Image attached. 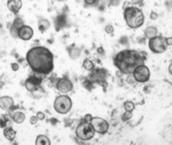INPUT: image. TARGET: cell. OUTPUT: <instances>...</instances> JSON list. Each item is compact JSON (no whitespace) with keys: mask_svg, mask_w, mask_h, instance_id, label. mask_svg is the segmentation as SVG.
Returning <instances> with one entry per match:
<instances>
[{"mask_svg":"<svg viewBox=\"0 0 172 145\" xmlns=\"http://www.w3.org/2000/svg\"><path fill=\"white\" fill-rule=\"evenodd\" d=\"M26 60L32 70L38 74H49L54 68L53 55L49 48L43 46H37L28 50Z\"/></svg>","mask_w":172,"mask_h":145,"instance_id":"1","label":"cell"},{"mask_svg":"<svg viewBox=\"0 0 172 145\" xmlns=\"http://www.w3.org/2000/svg\"><path fill=\"white\" fill-rule=\"evenodd\" d=\"M147 54L144 52L126 49L120 52L114 57V64L124 74H132L136 68L144 65Z\"/></svg>","mask_w":172,"mask_h":145,"instance_id":"2","label":"cell"},{"mask_svg":"<svg viewBox=\"0 0 172 145\" xmlns=\"http://www.w3.org/2000/svg\"><path fill=\"white\" fill-rule=\"evenodd\" d=\"M124 17L126 24L130 28H138L144 24V14L141 9L136 6H129L125 10Z\"/></svg>","mask_w":172,"mask_h":145,"instance_id":"3","label":"cell"},{"mask_svg":"<svg viewBox=\"0 0 172 145\" xmlns=\"http://www.w3.org/2000/svg\"><path fill=\"white\" fill-rule=\"evenodd\" d=\"M95 130L90 122L83 121L78 125L76 128V136L81 140L87 141L95 136Z\"/></svg>","mask_w":172,"mask_h":145,"instance_id":"4","label":"cell"},{"mask_svg":"<svg viewBox=\"0 0 172 145\" xmlns=\"http://www.w3.org/2000/svg\"><path fill=\"white\" fill-rule=\"evenodd\" d=\"M53 107L59 114H67L72 107V101L71 98L67 95H60L54 100Z\"/></svg>","mask_w":172,"mask_h":145,"instance_id":"5","label":"cell"},{"mask_svg":"<svg viewBox=\"0 0 172 145\" xmlns=\"http://www.w3.org/2000/svg\"><path fill=\"white\" fill-rule=\"evenodd\" d=\"M149 47L151 51L154 53H163L166 52L168 48V45L166 43V38L161 36H157L154 38L150 39Z\"/></svg>","mask_w":172,"mask_h":145,"instance_id":"6","label":"cell"},{"mask_svg":"<svg viewBox=\"0 0 172 145\" xmlns=\"http://www.w3.org/2000/svg\"><path fill=\"white\" fill-rule=\"evenodd\" d=\"M133 78L137 82H146L149 81L150 77V72L146 65H141L136 68L134 71L132 72Z\"/></svg>","mask_w":172,"mask_h":145,"instance_id":"7","label":"cell"},{"mask_svg":"<svg viewBox=\"0 0 172 145\" xmlns=\"http://www.w3.org/2000/svg\"><path fill=\"white\" fill-rule=\"evenodd\" d=\"M90 123L92 125L95 131L99 134H104L108 131L109 128L108 122L100 117H92Z\"/></svg>","mask_w":172,"mask_h":145,"instance_id":"8","label":"cell"},{"mask_svg":"<svg viewBox=\"0 0 172 145\" xmlns=\"http://www.w3.org/2000/svg\"><path fill=\"white\" fill-rule=\"evenodd\" d=\"M57 89L60 93L66 94L73 90V84L72 82L67 78H60L56 84Z\"/></svg>","mask_w":172,"mask_h":145,"instance_id":"9","label":"cell"},{"mask_svg":"<svg viewBox=\"0 0 172 145\" xmlns=\"http://www.w3.org/2000/svg\"><path fill=\"white\" fill-rule=\"evenodd\" d=\"M41 82H42L41 78H38L36 76H31L25 81V88L29 92H33V91L37 90V87L41 84Z\"/></svg>","mask_w":172,"mask_h":145,"instance_id":"10","label":"cell"},{"mask_svg":"<svg viewBox=\"0 0 172 145\" xmlns=\"http://www.w3.org/2000/svg\"><path fill=\"white\" fill-rule=\"evenodd\" d=\"M34 32L30 26L23 25L18 30V38L22 40H29L32 38Z\"/></svg>","mask_w":172,"mask_h":145,"instance_id":"11","label":"cell"},{"mask_svg":"<svg viewBox=\"0 0 172 145\" xmlns=\"http://www.w3.org/2000/svg\"><path fill=\"white\" fill-rule=\"evenodd\" d=\"M108 76V71L104 69H97V70H93V72L91 75V78L93 81L95 82H104L106 80V78Z\"/></svg>","mask_w":172,"mask_h":145,"instance_id":"12","label":"cell"},{"mask_svg":"<svg viewBox=\"0 0 172 145\" xmlns=\"http://www.w3.org/2000/svg\"><path fill=\"white\" fill-rule=\"evenodd\" d=\"M14 106V100L9 96L0 98V108L3 111H10Z\"/></svg>","mask_w":172,"mask_h":145,"instance_id":"13","label":"cell"},{"mask_svg":"<svg viewBox=\"0 0 172 145\" xmlns=\"http://www.w3.org/2000/svg\"><path fill=\"white\" fill-rule=\"evenodd\" d=\"M7 7L14 14H17L22 7L21 0H7Z\"/></svg>","mask_w":172,"mask_h":145,"instance_id":"14","label":"cell"},{"mask_svg":"<svg viewBox=\"0 0 172 145\" xmlns=\"http://www.w3.org/2000/svg\"><path fill=\"white\" fill-rule=\"evenodd\" d=\"M3 136L7 140L9 141H13L16 136V131L12 127H6L3 131Z\"/></svg>","mask_w":172,"mask_h":145,"instance_id":"15","label":"cell"},{"mask_svg":"<svg viewBox=\"0 0 172 145\" xmlns=\"http://www.w3.org/2000/svg\"><path fill=\"white\" fill-rule=\"evenodd\" d=\"M158 29L154 26H150L146 27V29L145 30V36L148 39L154 38L155 36H158Z\"/></svg>","mask_w":172,"mask_h":145,"instance_id":"16","label":"cell"},{"mask_svg":"<svg viewBox=\"0 0 172 145\" xmlns=\"http://www.w3.org/2000/svg\"><path fill=\"white\" fill-rule=\"evenodd\" d=\"M12 120L16 123H22L25 120V115L20 111L15 112L12 115Z\"/></svg>","mask_w":172,"mask_h":145,"instance_id":"17","label":"cell"},{"mask_svg":"<svg viewBox=\"0 0 172 145\" xmlns=\"http://www.w3.org/2000/svg\"><path fill=\"white\" fill-rule=\"evenodd\" d=\"M36 144L37 145H50V140L46 136L40 135L37 137L36 139Z\"/></svg>","mask_w":172,"mask_h":145,"instance_id":"18","label":"cell"},{"mask_svg":"<svg viewBox=\"0 0 172 145\" xmlns=\"http://www.w3.org/2000/svg\"><path fill=\"white\" fill-rule=\"evenodd\" d=\"M83 67L87 71H92L94 70V68H95V65H94V63L91 60L88 59V58H86L85 60H83Z\"/></svg>","mask_w":172,"mask_h":145,"instance_id":"19","label":"cell"},{"mask_svg":"<svg viewBox=\"0 0 172 145\" xmlns=\"http://www.w3.org/2000/svg\"><path fill=\"white\" fill-rule=\"evenodd\" d=\"M49 26H50V24H49V20H47V19H40L39 21V29L42 32L46 31L49 27Z\"/></svg>","mask_w":172,"mask_h":145,"instance_id":"20","label":"cell"},{"mask_svg":"<svg viewBox=\"0 0 172 145\" xmlns=\"http://www.w3.org/2000/svg\"><path fill=\"white\" fill-rule=\"evenodd\" d=\"M23 25H24V21H23V19H22L21 18H19V17H17V18L15 19V20H14V22H13L12 27H13L15 29H16V30L18 31L19 29L22 26H23Z\"/></svg>","mask_w":172,"mask_h":145,"instance_id":"21","label":"cell"},{"mask_svg":"<svg viewBox=\"0 0 172 145\" xmlns=\"http://www.w3.org/2000/svg\"><path fill=\"white\" fill-rule=\"evenodd\" d=\"M124 107H125V111H129V112H132L134 111L135 109V105L134 103L131 102V101H127L124 104Z\"/></svg>","mask_w":172,"mask_h":145,"instance_id":"22","label":"cell"},{"mask_svg":"<svg viewBox=\"0 0 172 145\" xmlns=\"http://www.w3.org/2000/svg\"><path fill=\"white\" fill-rule=\"evenodd\" d=\"M132 112H129V111H125V113L123 115V117H122V118H123V120L126 121V120H129V119H130V118H132Z\"/></svg>","mask_w":172,"mask_h":145,"instance_id":"23","label":"cell"},{"mask_svg":"<svg viewBox=\"0 0 172 145\" xmlns=\"http://www.w3.org/2000/svg\"><path fill=\"white\" fill-rule=\"evenodd\" d=\"M105 32L108 34H112L114 32V28L112 25H107L105 27Z\"/></svg>","mask_w":172,"mask_h":145,"instance_id":"24","label":"cell"},{"mask_svg":"<svg viewBox=\"0 0 172 145\" xmlns=\"http://www.w3.org/2000/svg\"><path fill=\"white\" fill-rule=\"evenodd\" d=\"M37 118L39 119V120H44L45 118V115L44 114L43 112H37Z\"/></svg>","mask_w":172,"mask_h":145,"instance_id":"25","label":"cell"},{"mask_svg":"<svg viewBox=\"0 0 172 145\" xmlns=\"http://www.w3.org/2000/svg\"><path fill=\"white\" fill-rule=\"evenodd\" d=\"M37 121H38V118H37V116H32L31 118H30V123H31V124H32V125L37 123Z\"/></svg>","mask_w":172,"mask_h":145,"instance_id":"26","label":"cell"},{"mask_svg":"<svg viewBox=\"0 0 172 145\" xmlns=\"http://www.w3.org/2000/svg\"><path fill=\"white\" fill-rule=\"evenodd\" d=\"M158 14H157L156 12H154V11L151 12L150 13V19H151L155 20V19H158Z\"/></svg>","mask_w":172,"mask_h":145,"instance_id":"27","label":"cell"},{"mask_svg":"<svg viewBox=\"0 0 172 145\" xmlns=\"http://www.w3.org/2000/svg\"><path fill=\"white\" fill-rule=\"evenodd\" d=\"M12 69L13 71H17L19 70V65L17 63H12Z\"/></svg>","mask_w":172,"mask_h":145,"instance_id":"28","label":"cell"},{"mask_svg":"<svg viewBox=\"0 0 172 145\" xmlns=\"http://www.w3.org/2000/svg\"><path fill=\"white\" fill-rule=\"evenodd\" d=\"M91 118H92V116H91V115H86V116L84 117L83 121H85V122H90L91 119Z\"/></svg>","mask_w":172,"mask_h":145,"instance_id":"29","label":"cell"},{"mask_svg":"<svg viewBox=\"0 0 172 145\" xmlns=\"http://www.w3.org/2000/svg\"><path fill=\"white\" fill-rule=\"evenodd\" d=\"M96 2V0H85V3L88 5H93Z\"/></svg>","mask_w":172,"mask_h":145,"instance_id":"30","label":"cell"},{"mask_svg":"<svg viewBox=\"0 0 172 145\" xmlns=\"http://www.w3.org/2000/svg\"><path fill=\"white\" fill-rule=\"evenodd\" d=\"M166 43H167V45L168 46H171L172 44V38L171 37H169V38H166Z\"/></svg>","mask_w":172,"mask_h":145,"instance_id":"31","label":"cell"},{"mask_svg":"<svg viewBox=\"0 0 172 145\" xmlns=\"http://www.w3.org/2000/svg\"><path fill=\"white\" fill-rule=\"evenodd\" d=\"M169 72L171 74V64L170 65V67H169Z\"/></svg>","mask_w":172,"mask_h":145,"instance_id":"32","label":"cell"}]
</instances>
